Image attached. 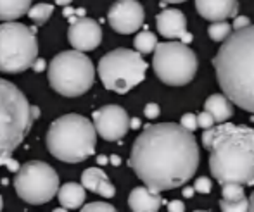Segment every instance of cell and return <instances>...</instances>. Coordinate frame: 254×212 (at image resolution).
<instances>
[{"label": "cell", "mask_w": 254, "mask_h": 212, "mask_svg": "<svg viewBox=\"0 0 254 212\" xmlns=\"http://www.w3.org/2000/svg\"><path fill=\"white\" fill-rule=\"evenodd\" d=\"M199 147L192 131L182 124H149L133 142L130 166L154 192L173 190L194 178Z\"/></svg>", "instance_id": "1"}, {"label": "cell", "mask_w": 254, "mask_h": 212, "mask_svg": "<svg viewBox=\"0 0 254 212\" xmlns=\"http://www.w3.org/2000/svg\"><path fill=\"white\" fill-rule=\"evenodd\" d=\"M202 145L209 150L211 176L220 185H254V128L225 121L202 133Z\"/></svg>", "instance_id": "2"}, {"label": "cell", "mask_w": 254, "mask_h": 212, "mask_svg": "<svg viewBox=\"0 0 254 212\" xmlns=\"http://www.w3.org/2000/svg\"><path fill=\"white\" fill-rule=\"evenodd\" d=\"M213 66L230 102L254 114V24L235 30L221 42Z\"/></svg>", "instance_id": "3"}, {"label": "cell", "mask_w": 254, "mask_h": 212, "mask_svg": "<svg viewBox=\"0 0 254 212\" xmlns=\"http://www.w3.org/2000/svg\"><path fill=\"white\" fill-rule=\"evenodd\" d=\"M45 142L56 159L76 164L94 156L97 129L94 123L80 114H66L51 124Z\"/></svg>", "instance_id": "4"}, {"label": "cell", "mask_w": 254, "mask_h": 212, "mask_svg": "<svg viewBox=\"0 0 254 212\" xmlns=\"http://www.w3.org/2000/svg\"><path fill=\"white\" fill-rule=\"evenodd\" d=\"M33 121L31 106L24 93L0 78V166L24 142Z\"/></svg>", "instance_id": "5"}, {"label": "cell", "mask_w": 254, "mask_h": 212, "mask_svg": "<svg viewBox=\"0 0 254 212\" xmlns=\"http://www.w3.org/2000/svg\"><path fill=\"white\" fill-rule=\"evenodd\" d=\"M49 83L59 95L80 97L92 88L95 69L81 50H64L49 64Z\"/></svg>", "instance_id": "6"}, {"label": "cell", "mask_w": 254, "mask_h": 212, "mask_svg": "<svg viewBox=\"0 0 254 212\" xmlns=\"http://www.w3.org/2000/svg\"><path fill=\"white\" fill-rule=\"evenodd\" d=\"M97 69L104 88L123 95L145 80L147 62L137 50L116 49L99 60Z\"/></svg>", "instance_id": "7"}, {"label": "cell", "mask_w": 254, "mask_h": 212, "mask_svg": "<svg viewBox=\"0 0 254 212\" xmlns=\"http://www.w3.org/2000/svg\"><path fill=\"white\" fill-rule=\"evenodd\" d=\"M38 57L35 30L16 21L0 24V71L17 74L30 69Z\"/></svg>", "instance_id": "8"}, {"label": "cell", "mask_w": 254, "mask_h": 212, "mask_svg": "<svg viewBox=\"0 0 254 212\" xmlns=\"http://www.w3.org/2000/svg\"><path fill=\"white\" fill-rule=\"evenodd\" d=\"M152 66L156 76L164 85L184 86L194 80L199 60L194 50L184 42H163L154 49Z\"/></svg>", "instance_id": "9"}, {"label": "cell", "mask_w": 254, "mask_h": 212, "mask_svg": "<svg viewBox=\"0 0 254 212\" xmlns=\"http://www.w3.org/2000/svg\"><path fill=\"white\" fill-rule=\"evenodd\" d=\"M14 188L21 200L31 206L51 202L59 192V176L54 167L40 160H30L17 169Z\"/></svg>", "instance_id": "10"}, {"label": "cell", "mask_w": 254, "mask_h": 212, "mask_svg": "<svg viewBox=\"0 0 254 212\" xmlns=\"http://www.w3.org/2000/svg\"><path fill=\"white\" fill-rule=\"evenodd\" d=\"M92 123L97 129V135H101L106 142H118L130 129L128 114L121 106H104L94 110Z\"/></svg>", "instance_id": "11"}, {"label": "cell", "mask_w": 254, "mask_h": 212, "mask_svg": "<svg viewBox=\"0 0 254 212\" xmlns=\"http://www.w3.org/2000/svg\"><path fill=\"white\" fill-rule=\"evenodd\" d=\"M145 10L137 0H118L107 12L109 26L120 35H131L144 24Z\"/></svg>", "instance_id": "12"}, {"label": "cell", "mask_w": 254, "mask_h": 212, "mask_svg": "<svg viewBox=\"0 0 254 212\" xmlns=\"http://www.w3.org/2000/svg\"><path fill=\"white\" fill-rule=\"evenodd\" d=\"M67 40L71 47L81 52H90L95 50L102 42V30L97 21L90 17H71L69 30H67Z\"/></svg>", "instance_id": "13"}, {"label": "cell", "mask_w": 254, "mask_h": 212, "mask_svg": "<svg viewBox=\"0 0 254 212\" xmlns=\"http://www.w3.org/2000/svg\"><path fill=\"white\" fill-rule=\"evenodd\" d=\"M156 26L159 35L164 38H170V40L180 38L184 43L192 42V35L187 31V17L178 9H166L157 14Z\"/></svg>", "instance_id": "14"}, {"label": "cell", "mask_w": 254, "mask_h": 212, "mask_svg": "<svg viewBox=\"0 0 254 212\" xmlns=\"http://www.w3.org/2000/svg\"><path fill=\"white\" fill-rule=\"evenodd\" d=\"M195 9L207 21H227L239 12L237 0H195Z\"/></svg>", "instance_id": "15"}, {"label": "cell", "mask_w": 254, "mask_h": 212, "mask_svg": "<svg viewBox=\"0 0 254 212\" xmlns=\"http://www.w3.org/2000/svg\"><path fill=\"white\" fill-rule=\"evenodd\" d=\"M163 204L159 192H154L149 186H137L128 197V207L133 212H157Z\"/></svg>", "instance_id": "16"}, {"label": "cell", "mask_w": 254, "mask_h": 212, "mask_svg": "<svg viewBox=\"0 0 254 212\" xmlns=\"http://www.w3.org/2000/svg\"><path fill=\"white\" fill-rule=\"evenodd\" d=\"M81 185L85 186V190H90V192L106 197V199H113L116 195V188L101 167H88L87 171H83Z\"/></svg>", "instance_id": "17"}, {"label": "cell", "mask_w": 254, "mask_h": 212, "mask_svg": "<svg viewBox=\"0 0 254 212\" xmlns=\"http://www.w3.org/2000/svg\"><path fill=\"white\" fill-rule=\"evenodd\" d=\"M204 110L211 112V116L214 117V123H225L234 116V106L225 93L223 95L213 93L211 97H207L204 102Z\"/></svg>", "instance_id": "18"}, {"label": "cell", "mask_w": 254, "mask_h": 212, "mask_svg": "<svg viewBox=\"0 0 254 212\" xmlns=\"http://www.w3.org/2000/svg\"><path fill=\"white\" fill-rule=\"evenodd\" d=\"M57 197H59V202L64 209L74 211V209H81V206L85 204L87 192H85L83 185H78V183H64L59 188V192H57Z\"/></svg>", "instance_id": "19"}, {"label": "cell", "mask_w": 254, "mask_h": 212, "mask_svg": "<svg viewBox=\"0 0 254 212\" xmlns=\"http://www.w3.org/2000/svg\"><path fill=\"white\" fill-rule=\"evenodd\" d=\"M31 0H0V21H16L28 14Z\"/></svg>", "instance_id": "20"}, {"label": "cell", "mask_w": 254, "mask_h": 212, "mask_svg": "<svg viewBox=\"0 0 254 212\" xmlns=\"http://www.w3.org/2000/svg\"><path fill=\"white\" fill-rule=\"evenodd\" d=\"M52 12H54V5H51V3H37V5L28 9V17L31 21H35L38 26H42V24H45L51 19Z\"/></svg>", "instance_id": "21"}, {"label": "cell", "mask_w": 254, "mask_h": 212, "mask_svg": "<svg viewBox=\"0 0 254 212\" xmlns=\"http://www.w3.org/2000/svg\"><path fill=\"white\" fill-rule=\"evenodd\" d=\"M133 45H135V50H137V52L151 53V52H154V49H156V45H157L156 35L147 30L142 31V33H138L137 37H135Z\"/></svg>", "instance_id": "22"}, {"label": "cell", "mask_w": 254, "mask_h": 212, "mask_svg": "<svg viewBox=\"0 0 254 212\" xmlns=\"http://www.w3.org/2000/svg\"><path fill=\"white\" fill-rule=\"evenodd\" d=\"M207 35L211 40L223 42L232 35V24H228L227 21H213L211 26L207 28Z\"/></svg>", "instance_id": "23"}, {"label": "cell", "mask_w": 254, "mask_h": 212, "mask_svg": "<svg viewBox=\"0 0 254 212\" xmlns=\"http://www.w3.org/2000/svg\"><path fill=\"white\" fill-rule=\"evenodd\" d=\"M221 197L225 200H241L246 197L244 193V185L235 181H228L225 185H221Z\"/></svg>", "instance_id": "24"}, {"label": "cell", "mask_w": 254, "mask_h": 212, "mask_svg": "<svg viewBox=\"0 0 254 212\" xmlns=\"http://www.w3.org/2000/svg\"><path fill=\"white\" fill-rule=\"evenodd\" d=\"M220 207L223 212H246L249 211V199H241V200H220Z\"/></svg>", "instance_id": "25"}, {"label": "cell", "mask_w": 254, "mask_h": 212, "mask_svg": "<svg viewBox=\"0 0 254 212\" xmlns=\"http://www.w3.org/2000/svg\"><path fill=\"white\" fill-rule=\"evenodd\" d=\"M81 211L83 212H116L111 204H106V202H92V204H87V206H81Z\"/></svg>", "instance_id": "26"}, {"label": "cell", "mask_w": 254, "mask_h": 212, "mask_svg": "<svg viewBox=\"0 0 254 212\" xmlns=\"http://www.w3.org/2000/svg\"><path fill=\"white\" fill-rule=\"evenodd\" d=\"M180 124L185 129H189V131H195V129L199 128L197 126V116H195V114H192V112L184 114V116H182V119H180Z\"/></svg>", "instance_id": "27"}, {"label": "cell", "mask_w": 254, "mask_h": 212, "mask_svg": "<svg viewBox=\"0 0 254 212\" xmlns=\"http://www.w3.org/2000/svg\"><path fill=\"white\" fill-rule=\"evenodd\" d=\"M197 126L202 128V129H207V128L214 126V117L211 116V112L202 110L201 114H197Z\"/></svg>", "instance_id": "28"}, {"label": "cell", "mask_w": 254, "mask_h": 212, "mask_svg": "<svg viewBox=\"0 0 254 212\" xmlns=\"http://www.w3.org/2000/svg\"><path fill=\"white\" fill-rule=\"evenodd\" d=\"M194 190L197 193H202V195L209 193L211 192V179L206 178V176H202V178H197V181H195V185H194Z\"/></svg>", "instance_id": "29"}, {"label": "cell", "mask_w": 254, "mask_h": 212, "mask_svg": "<svg viewBox=\"0 0 254 212\" xmlns=\"http://www.w3.org/2000/svg\"><path fill=\"white\" fill-rule=\"evenodd\" d=\"M159 114H161V110H159V106H157V104L151 102V104H147V106H145L144 116L147 117V119H156Z\"/></svg>", "instance_id": "30"}, {"label": "cell", "mask_w": 254, "mask_h": 212, "mask_svg": "<svg viewBox=\"0 0 254 212\" xmlns=\"http://www.w3.org/2000/svg\"><path fill=\"white\" fill-rule=\"evenodd\" d=\"M251 24V19L246 16H235L234 19V24H232V28H235V30H241V28H246Z\"/></svg>", "instance_id": "31"}, {"label": "cell", "mask_w": 254, "mask_h": 212, "mask_svg": "<svg viewBox=\"0 0 254 212\" xmlns=\"http://www.w3.org/2000/svg\"><path fill=\"white\" fill-rule=\"evenodd\" d=\"M168 211L170 212H184L185 206H184L182 200H171V202H168Z\"/></svg>", "instance_id": "32"}, {"label": "cell", "mask_w": 254, "mask_h": 212, "mask_svg": "<svg viewBox=\"0 0 254 212\" xmlns=\"http://www.w3.org/2000/svg\"><path fill=\"white\" fill-rule=\"evenodd\" d=\"M33 71L35 73H42V71H45V67H47V64H45V60L44 59H40V57H37L35 59V62H33Z\"/></svg>", "instance_id": "33"}, {"label": "cell", "mask_w": 254, "mask_h": 212, "mask_svg": "<svg viewBox=\"0 0 254 212\" xmlns=\"http://www.w3.org/2000/svg\"><path fill=\"white\" fill-rule=\"evenodd\" d=\"M5 166L9 167V171H12V172H17V169H19V167H17V162L12 159V157H9V159H7Z\"/></svg>", "instance_id": "34"}, {"label": "cell", "mask_w": 254, "mask_h": 212, "mask_svg": "<svg viewBox=\"0 0 254 212\" xmlns=\"http://www.w3.org/2000/svg\"><path fill=\"white\" fill-rule=\"evenodd\" d=\"M140 126H142L140 119H138V117H131V119H130V128L131 129H138Z\"/></svg>", "instance_id": "35"}, {"label": "cell", "mask_w": 254, "mask_h": 212, "mask_svg": "<svg viewBox=\"0 0 254 212\" xmlns=\"http://www.w3.org/2000/svg\"><path fill=\"white\" fill-rule=\"evenodd\" d=\"M194 192H195L194 188H189V186H187V188L184 190V197H185V199H192V197H194Z\"/></svg>", "instance_id": "36"}, {"label": "cell", "mask_w": 254, "mask_h": 212, "mask_svg": "<svg viewBox=\"0 0 254 212\" xmlns=\"http://www.w3.org/2000/svg\"><path fill=\"white\" fill-rule=\"evenodd\" d=\"M31 114H33V119H38L40 117V109L37 106H31Z\"/></svg>", "instance_id": "37"}, {"label": "cell", "mask_w": 254, "mask_h": 212, "mask_svg": "<svg viewBox=\"0 0 254 212\" xmlns=\"http://www.w3.org/2000/svg\"><path fill=\"white\" fill-rule=\"evenodd\" d=\"M109 160H111V164H113V166H120V164H121V159L118 156L109 157Z\"/></svg>", "instance_id": "38"}, {"label": "cell", "mask_w": 254, "mask_h": 212, "mask_svg": "<svg viewBox=\"0 0 254 212\" xmlns=\"http://www.w3.org/2000/svg\"><path fill=\"white\" fill-rule=\"evenodd\" d=\"M107 160H109V159H107L106 156H99V157H97V164H101V166H104V164H107Z\"/></svg>", "instance_id": "39"}, {"label": "cell", "mask_w": 254, "mask_h": 212, "mask_svg": "<svg viewBox=\"0 0 254 212\" xmlns=\"http://www.w3.org/2000/svg\"><path fill=\"white\" fill-rule=\"evenodd\" d=\"M71 2H73V0H56V3H57V5H63V7L69 5Z\"/></svg>", "instance_id": "40"}, {"label": "cell", "mask_w": 254, "mask_h": 212, "mask_svg": "<svg viewBox=\"0 0 254 212\" xmlns=\"http://www.w3.org/2000/svg\"><path fill=\"white\" fill-rule=\"evenodd\" d=\"M249 211H253V212H254V193H253L251 199H249Z\"/></svg>", "instance_id": "41"}, {"label": "cell", "mask_w": 254, "mask_h": 212, "mask_svg": "<svg viewBox=\"0 0 254 212\" xmlns=\"http://www.w3.org/2000/svg\"><path fill=\"white\" fill-rule=\"evenodd\" d=\"M161 2H166V3H182L185 0H161Z\"/></svg>", "instance_id": "42"}, {"label": "cell", "mask_w": 254, "mask_h": 212, "mask_svg": "<svg viewBox=\"0 0 254 212\" xmlns=\"http://www.w3.org/2000/svg\"><path fill=\"white\" fill-rule=\"evenodd\" d=\"M2 207H3V200H2V195H0V211H2Z\"/></svg>", "instance_id": "43"}]
</instances>
